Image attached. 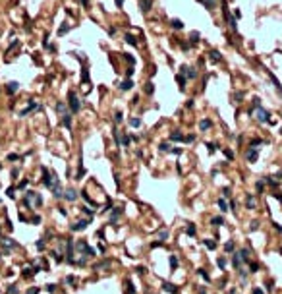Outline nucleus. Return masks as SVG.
Here are the masks:
<instances>
[{
	"label": "nucleus",
	"mask_w": 282,
	"mask_h": 294,
	"mask_svg": "<svg viewBox=\"0 0 282 294\" xmlns=\"http://www.w3.org/2000/svg\"><path fill=\"white\" fill-rule=\"evenodd\" d=\"M190 41H191V43H197V41H199V33H197V31H193V33L190 35Z\"/></svg>",
	"instance_id": "obj_34"
},
{
	"label": "nucleus",
	"mask_w": 282,
	"mask_h": 294,
	"mask_svg": "<svg viewBox=\"0 0 282 294\" xmlns=\"http://www.w3.org/2000/svg\"><path fill=\"white\" fill-rule=\"evenodd\" d=\"M158 236H161V242H164V240L168 238V230H161V234H158Z\"/></svg>",
	"instance_id": "obj_38"
},
{
	"label": "nucleus",
	"mask_w": 282,
	"mask_h": 294,
	"mask_svg": "<svg viewBox=\"0 0 282 294\" xmlns=\"http://www.w3.org/2000/svg\"><path fill=\"white\" fill-rule=\"evenodd\" d=\"M83 213L89 215V217H93V209H89V207H83Z\"/></svg>",
	"instance_id": "obj_50"
},
{
	"label": "nucleus",
	"mask_w": 282,
	"mask_h": 294,
	"mask_svg": "<svg viewBox=\"0 0 282 294\" xmlns=\"http://www.w3.org/2000/svg\"><path fill=\"white\" fill-rule=\"evenodd\" d=\"M120 215H122V209H120V207H116V211L112 213V217H110V224H116V221H118Z\"/></svg>",
	"instance_id": "obj_17"
},
{
	"label": "nucleus",
	"mask_w": 282,
	"mask_h": 294,
	"mask_svg": "<svg viewBox=\"0 0 282 294\" xmlns=\"http://www.w3.org/2000/svg\"><path fill=\"white\" fill-rule=\"evenodd\" d=\"M81 4H83V8H89V0H79Z\"/></svg>",
	"instance_id": "obj_58"
},
{
	"label": "nucleus",
	"mask_w": 282,
	"mask_h": 294,
	"mask_svg": "<svg viewBox=\"0 0 282 294\" xmlns=\"http://www.w3.org/2000/svg\"><path fill=\"white\" fill-rule=\"evenodd\" d=\"M131 87H134V81H131V78H128V80H124V81L120 83V89H122V91H130Z\"/></svg>",
	"instance_id": "obj_10"
},
{
	"label": "nucleus",
	"mask_w": 282,
	"mask_h": 294,
	"mask_svg": "<svg viewBox=\"0 0 282 294\" xmlns=\"http://www.w3.org/2000/svg\"><path fill=\"white\" fill-rule=\"evenodd\" d=\"M0 168H2V164H0Z\"/></svg>",
	"instance_id": "obj_60"
},
{
	"label": "nucleus",
	"mask_w": 282,
	"mask_h": 294,
	"mask_svg": "<svg viewBox=\"0 0 282 294\" xmlns=\"http://www.w3.org/2000/svg\"><path fill=\"white\" fill-rule=\"evenodd\" d=\"M209 58H211V62H220L222 60V56H220L218 51H211L209 52Z\"/></svg>",
	"instance_id": "obj_12"
},
{
	"label": "nucleus",
	"mask_w": 282,
	"mask_h": 294,
	"mask_svg": "<svg viewBox=\"0 0 282 294\" xmlns=\"http://www.w3.org/2000/svg\"><path fill=\"white\" fill-rule=\"evenodd\" d=\"M238 256H240V259H244V261H247V259H249V250H242V252L238 253Z\"/></svg>",
	"instance_id": "obj_24"
},
{
	"label": "nucleus",
	"mask_w": 282,
	"mask_h": 294,
	"mask_svg": "<svg viewBox=\"0 0 282 294\" xmlns=\"http://www.w3.org/2000/svg\"><path fill=\"white\" fill-rule=\"evenodd\" d=\"M207 147H209V151H211V153L218 149V145H217V143H207Z\"/></svg>",
	"instance_id": "obj_40"
},
{
	"label": "nucleus",
	"mask_w": 282,
	"mask_h": 294,
	"mask_svg": "<svg viewBox=\"0 0 282 294\" xmlns=\"http://www.w3.org/2000/svg\"><path fill=\"white\" fill-rule=\"evenodd\" d=\"M222 223H224L222 217H215V219H213V224H217V226H218V224H222Z\"/></svg>",
	"instance_id": "obj_39"
},
{
	"label": "nucleus",
	"mask_w": 282,
	"mask_h": 294,
	"mask_svg": "<svg viewBox=\"0 0 282 294\" xmlns=\"http://www.w3.org/2000/svg\"><path fill=\"white\" fill-rule=\"evenodd\" d=\"M122 120H124V116H122V112H116V114H114V122H116V124H120Z\"/></svg>",
	"instance_id": "obj_35"
},
{
	"label": "nucleus",
	"mask_w": 282,
	"mask_h": 294,
	"mask_svg": "<svg viewBox=\"0 0 282 294\" xmlns=\"http://www.w3.org/2000/svg\"><path fill=\"white\" fill-rule=\"evenodd\" d=\"M224 155H226V157H228V159H230V161H232V159H234V153H232V151H230V149H226V151H224Z\"/></svg>",
	"instance_id": "obj_48"
},
{
	"label": "nucleus",
	"mask_w": 282,
	"mask_h": 294,
	"mask_svg": "<svg viewBox=\"0 0 282 294\" xmlns=\"http://www.w3.org/2000/svg\"><path fill=\"white\" fill-rule=\"evenodd\" d=\"M224 16H226V19H228V25H230V27H232V31H238V23H236V18H234V16H230V14H228L226 6H224Z\"/></svg>",
	"instance_id": "obj_4"
},
{
	"label": "nucleus",
	"mask_w": 282,
	"mask_h": 294,
	"mask_svg": "<svg viewBox=\"0 0 282 294\" xmlns=\"http://www.w3.org/2000/svg\"><path fill=\"white\" fill-rule=\"evenodd\" d=\"M184 140H185V137L180 134V132H172V134H170V141H184Z\"/></svg>",
	"instance_id": "obj_16"
},
{
	"label": "nucleus",
	"mask_w": 282,
	"mask_h": 294,
	"mask_svg": "<svg viewBox=\"0 0 282 294\" xmlns=\"http://www.w3.org/2000/svg\"><path fill=\"white\" fill-rule=\"evenodd\" d=\"M182 74H185L188 78H195V75H197V72H195L193 68H188V66H184V68H182Z\"/></svg>",
	"instance_id": "obj_13"
},
{
	"label": "nucleus",
	"mask_w": 282,
	"mask_h": 294,
	"mask_svg": "<svg viewBox=\"0 0 282 294\" xmlns=\"http://www.w3.org/2000/svg\"><path fill=\"white\" fill-rule=\"evenodd\" d=\"M153 6V0H141L139 2V8H141V12H149Z\"/></svg>",
	"instance_id": "obj_11"
},
{
	"label": "nucleus",
	"mask_w": 282,
	"mask_h": 294,
	"mask_svg": "<svg viewBox=\"0 0 282 294\" xmlns=\"http://www.w3.org/2000/svg\"><path fill=\"white\" fill-rule=\"evenodd\" d=\"M205 242V246L209 248V250H215V248H217V242H215V240H203Z\"/></svg>",
	"instance_id": "obj_27"
},
{
	"label": "nucleus",
	"mask_w": 282,
	"mask_h": 294,
	"mask_svg": "<svg viewBox=\"0 0 282 294\" xmlns=\"http://www.w3.org/2000/svg\"><path fill=\"white\" fill-rule=\"evenodd\" d=\"M162 290H166V292H170V294L178 292V288H176L174 285H170V283H164V285H162Z\"/></svg>",
	"instance_id": "obj_15"
},
{
	"label": "nucleus",
	"mask_w": 282,
	"mask_h": 294,
	"mask_svg": "<svg viewBox=\"0 0 282 294\" xmlns=\"http://www.w3.org/2000/svg\"><path fill=\"white\" fill-rule=\"evenodd\" d=\"M197 2H201V4H203L205 8H209V10L215 8V0H197Z\"/></svg>",
	"instance_id": "obj_21"
},
{
	"label": "nucleus",
	"mask_w": 282,
	"mask_h": 294,
	"mask_svg": "<svg viewBox=\"0 0 282 294\" xmlns=\"http://www.w3.org/2000/svg\"><path fill=\"white\" fill-rule=\"evenodd\" d=\"M263 188H265V182H257V190L263 191Z\"/></svg>",
	"instance_id": "obj_56"
},
{
	"label": "nucleus",
	"mask_w": 282,
	"mask_h": 294,
	"mask_svg": "<svg viewBox=\"0 0 282 294\" xmlns=\"http://www.w3.org/2000/svg\"><path fill=\"white\" fill-rule=\"evenodd\" d=\"M70 107V110H72V114H77L79 110H81V101H79L77 93H75L74 89L72 91H68V103H66Z\"/></svg>",
	"instance_id": "obj_1"
},
{
	"label": "nucleus",
	"mask_w": 282,
	"mask_h": 294,
	"mask_svg": "<svg viewBox=\"0 0 282 294\" xmlns=\"http://www.w3.org/2000/svg\"><path fill=\"white\" fill-rule=\"evenodd\" d=\"M170 25H172L174 29H184V23H182L180 19H172V21H170Z\"/></svg>",
	"instance_id": "obj_22"
},
{
	"label": "nucleus",
	"mask_w": 282,
	"mask_h": 294,
	"mask_svg": "<svg viewBox=\"0 0 282 294\" xmlns=\"http://www.w3.org/2000/svg\"><path fill=\"white\" fill-rule=\"evenodd\" d=\"M224 248H226V252H232V250H234V242H226Z\"/></svg>",
	"instance_id": "obj_42"
},
{
	"label": "nucleus",
	"mask_w": 282,
	"mask_h": 294,
	"mask_svg": "<svg viewBox=\"0 0 282 294\" xmlns=\"http://www.w3.org/2000/svg\"><path fill=\"white\" fill-rule=\"evenodd\" d=\"M56 110L60 112V114H64V112H68V105H66L64 101H58V103H56Z\"/></svg>",
	"instance_id": "obj_14"
},
{
	"label": "nucleus",
	"mask_w": 282,
	"mask_h": 294,
	"mask_svg": "<svg viewBox=\"0 0 282 294\" xmlns=\"http://www.w3.org/2000/svg\"><path fill=\"white\" fill-rule=\"evenodd\" d=\"M124 58L130 62V64H134V62H135V58H134V56H130V54H124Z\"/></svg>",
	"instance_id": "obj_47"
},
{
	"label": "nucleus",
	"mask_w": 282,
	"mask_h": 294,
	"mask_svg": "<svg viewBox=\"0 0 282 294\" xmlns=\"http://www.w3.org/2000/svg\"><path fill=\"white\" fill-rule=\"evenodd\" d=\"M43 47H45V48H48V47H50V43H48V37H45V39H43Z\"/></svg>",
	"instance_id": "obj_51"
},
{
	"label": "nucleus",
	"mask_w": 282,
	"mask_h": 294,
	"mask_svg": "<svg viewBox=\"0 0 282 294\" xmlns=\"http://www.w3.org/2000/svg\"><path fill=\"white\" fill-rule=\"evenodd\" d=\"M176 80H178V83H180V87H185V78H184V75H176Z\"/></svg>",
	"instance_id": "obj_33"
},
{
	"label": "nucleus",
	"mask_w": 282,
	"mask_h": 294,
	"mask_svg": "<svg viewBox=\"0 0 282 294\" xmlns=\"http://www.w3.org/2000/svg\"><path fill=\"white\" fill-rule=\"evenodd\" d=\"M185 232H188V236H193V234H195V224H188Z\"/></svg>",
	"instance_id": "obj_30"
},
{
	"label": "nucleus",
	"mask_w": 282,
	"mask_h": 294,
	"mask_svg": "<svg viewBox=\"0 0 282 294\" xmlns=\"http://www.w3.org/2000/svg\"><path fill=\"white\" fill-rule=\"evenodd\" d=\"M126 75H128V78H131V75H134V68H128V70H126Z\"/></svg>",
	"instance_id": "obj_54"
},
{
	"label": "nucleus",
	"mask_w": 282,
	"mask_h": 294,
	"mask_svg": "<svg viewBox=\"0 0 282 294\" xmlns=\"http://www.w3.org/2000/svg\"><path fill=\"white\" fill-rule=\"evenodd\" d=\"M116 6H118V8H122V6H124V0H116Z\"/></svg>",
	"instance_id": "obj_59"
},
{
	"label": "nucleus",
	"mask_w": 282,
	"mask_h": 294,
	"mask_svg": "<svg viewBox=\"0 0 282 294\" xmlns=\"http://www.w3.org/2000/svg\"><path fill=\"white\" fill-rule=\"evenodd\" d=\"M27 184H29V180H21V182L18 184V190H25V188H27Z\"/></svg>",
	"instance_id": "obj_36"
},
{
	"label": "nucleus",
	"mask_w": 282,
	"mask_h": 294,
	"mask_svg": "<svg viewBox=\"0 0 282 294\" xmlns=\"http://www.w3.org/2000/svg\"><path fill=\"white\" fill-rule=\"evenodd\" d=\"M130 126L139 128V126H141V118H130Z\"/></svg>",
	"instance_id": "obj_25"
},
{
	"label": "nucleus",
	"mask_w": 282,
	"mask_h": 294,
	"mask_svg": "<svg viewBox=\"0 0 282 294\" xmlns=\"http://www.w3.org/2000/svg\"><path fill=\"white\" fill-rule=\"evenodd\" d=\"M232 263H234V267H238V265H240V257H238V253H236L234 257H232Z\"/></svg>",
	"instance_id": "obj_43"
},
{
	"label": "nucleus",
	"mask_w": 282,
	"mask_h": 294,
	"mask_svg": "<svg viewBox=\"0 0 282 294\" xmlns=\"http://www.w3.org/2000/svg\"><path fill=\"white\" fill-rule=\"evenodd\" d=\"M245 201H247V207H249V209H255V199H253V196H247V197H245Z\"/></svg>",
	"instance_id": "obj_26"
},
{
	"label": "nucleus",
	"mask_w": 282,
	"mask_h": 294,
	"mask_svg": "<svg viewBox=\"0 0 282 294\" xmlns=\"http://www.w3.org/2000/svg\"><path fill=\"white\" fill-rule=\"evenodd\" d=\"M87 224H89V219H83V221H79V223L72 224V226H70V230H72V232H77V230H85V229H87Z\"/></svg>",
	"instance_id": "obj_3"
},
{
	"label": "nucleus",
	"mask_w": 282,
	"mask_h": 294,
	"mask_svg": "<svg viewBox=\"0 0 282 294\" xmlns=\"http://www.w3.org/2000/svg\"><path fill=\"white\" fill-rule=\"evenodd\" d=\"M158 149L166 153V151H170V149H172V147H170V143H161V145H158Z\"/></svg>",
	"instance_id": "obj_32"
},
{
	"label": "nucleus",
	"mask_w": 282,
	"mask_h": 294,
	"mask_svg": "<svg viewBox=\"0 0 282 294\" xmlns=\"http://www.w3.org/2000/svg\"><path fill=\"white\" fill-rule=\"evenodd\" d=\"M62 126L64 128H72V112H64V114H62Z\"/></svg>",
	"instance_id": "obj_7"
},
{
	"label": "nucleus",
	"mask_w": 282,
	"mask_h": 294,
	"mask_svg": "<svg viewBox=\"0 0 282 294\" xmlns=\"http://www.w3.org/2000/svg\"><path fill=\"white\" fill-rule=\"evenodd\" d=\"M269 116H271V114H269V112L265 110V108H261V107H257V108H255V118H257L259 122H269V120H271Z\"/></svg>",
	"instance_id": "obj_2"
},
{
	"label": "nucleus",
	"mask_w": 282,
	"mask_h": 294,
	"mask_svg": "<svg viewBox=\"0 0 282 294\" xmlns=\"http://www.w3.org/2000/svg\"><path fill=\"white\" fill-rule=\"evenodd\" d=\"M14 191H16V188H8V190H6V194H8V197H14V196H16Z\"/></svg>",
	"instance_id": "obj_44"
},
{
	"label": "nucleus",
	"mask_w": 282,
	"mask_h": 294,
	"mask_svg": "<svg viewBox=\"0 0 282 294\" xmlns=\"http://www.w3.org/2000/svg\"><path fill=\"white\" fill-rule=\"evenodd\" d=\"M211 126H213V122L209 120V118H205V120H201V122H199V128H201V130H209Z\"/></svg>",
	"instance_id": "obj_18"
},
{
	"label": "nucleus",
	"mask_w": 282,
	"mask_h": 294,
	"mask_svg": "<svg viewBox=\"0 0 282 294\" xmlns=\"http://www.w3.org/2000/svg\"><path fill=\"white\" fill-rule=\"evenodd\" d=\"M81 81H85V83L89 81V70L87 68H83V72H81Z\"/></svg>",
	"instance_id": "obj_28"
},
{
	"label": "nucleus",
	"mask_w": 282,
	"mask_h": 294,
	"mask_svg": "<svg viewBox=\"0 0 282 294\" xmlns=\"http://www.w3.org/2000/svg\"><path fill=\"white\" fill-rule=\"evenodd\" d=\"M18 89H19V83H18V81H10V83H6V93L14 95V93H18Z\"/></svg>",
	"instance_id": "obj_6"
},
{
	"label": "nucleus",
	"mask_w": 282,
	"mask_h": 294,
	"mask_svg": "<svg viewBox=\"0 0 282 294\" xmlns=\"http://www.w3.org/2000/svg\"><path fill=\"white\" fill-rule=\"evenodd\" d=\"M62 196H64L68 201H75V199H77V194H75V190H72V188H68V190H66Z\"/></svg>",
	"instance_id": "obj_8"
},
{
	"label": "nucleus",
	"mask_w": 282,
	"mask_h": 294,
	"mask_svg": "<svg viewBox=\"0 0 282 294\" xmlns=\"http://www.w3.org/2000/svg\"><path fill=\"white\" fill-rule=\"evenodd\" d=\"M128 292H130V294H134V292H135V290H134V285H131V283H128Z\"/></svg>",
	"instance_id": "obj_55"
},
{
	"label": "nucleus",
	"mask_w": 282,
	"mask_h": 294,
	"mask_svg": "<svg viewBox=\"0 0 282 294\" xmlns=\"http://www.w3.org/2000/svg\"><path fill=\"white\" fill-rule=\"evenodd\" d=\"M145 91H147V93L151 95V93H153V83H147V87H145Z\"/></svg>",
	"instance_id": "obj_53"
},
{
	"label": "nucleus",
	"mask_w": 282,
	"mask_h": 294,
	"mask_svg": "<svg viewBox=\"0 0 282 294\" xmlns=\"http://www.w3.org/2000/svg\"><path fill=\"white\" fill-rule=\"evenodd\" d=\"M245 159L249 161V163H255V161H257V149H255V147H249V149L245 151Z\"/></svg>",
	"instance_id": "obj_5"
},
{
	"label": "nucleus",
	"mask_w": 282,
	"mask_h": 294,
	"mask_svg": "<svg viewBox=\"0 0 282 294\" xmlns=\"http://www.w3.org/2000/svg\"><path fill=\"white\" fill-rule=\"evenodd\" d=\"M31 110H39V105L37 103H33V101H29V107L27 108H23L21 112H19V116H25L27 112H31Z\"/></svg>",
	"instance_id": "obj_9"
},
{
	"label": "nucleus",
	"mask_w": 282,
	"mask_h": 294,
	"mask_svg": "<svg viewBox=\"0 0 282 294\" xmlns=\"http://www.w3.org/2000/svg\"><path fill=\"white\" fill-rule=\"evenodd\" d=\"M8 161H19V155H16V153H10V155H8Z\"/></svg>",
	"instance_id": "obj_41"
},
{
	"label": "nucleus",
	"mask_w": 282,
	"mask_h": 294,
	"mask_svg": "<svg viewBox=\"0 0 282 294\" xmlns=\"http://www.w3.org/2000/svg\"><path fill=\"white\" fill-rule=\"evenodd\" d=\"M126 43H130V45H134V47H135V45H137V39H135L134 37V35H130V33H128V35H126Z\"/></svg>",
	"instance_id": "obj_23"
},
{
	"label": "nucleus",
	"mask_w": 282,
	"mask_h": 294,
	"mask_svg": "<svg viewBox=\"0 0 282 294\" xmlns=\"http://www.w3.org/2000/svg\"><path fill=\"white\" fill-rule=\"evenodd\" d=\"M269 75H271V80H273V83H274V87H276V91H278V93L282 95V85H280V81H278L276 78H274V75L271 74V72H269Z\"/></svg>",
	"instance_id": "obj_19"
},
{
	"label": "nucleus",
	"mask_w": 282,
	"mask_h": 294,
	"mask_svg": "<svg viewBox=\"0 0 282 294\" xmlns=\"http://www.w3.org/2000/svg\"><path fill=\"white\" fill-rule=\"evenodd\" d=\"M8 294H18V286H14V285H12V286L8 288Z\"/></svg>",
	"instance_id": "obj_46"
},
{
	"label": "nucleus",
	"mask_w": 282,
	"mask_h": 294,
	"mask_svg": "<svg viewBox=\"0 0 282 294\" xmlns=\"http://www.w3.org/2000/svg\"><path fill=\"white\" fill-rule=\"evenodd\" d=\"M218 207H220V211H228V205H226V201H224V197L218 199Z\"/></svg>",
	"instance_id": "obj_31"
},
{
	"label": "nucleus",
	"mask_w": 282,
	"mask_h": 294,
	"mask_svg": "<svg viewBox=\"0 0 282 294\" xmlns=\"http://www.w3.org/2000/svg\"><path fill=\"white\" fill-rule=\"evenodd\" d=\"M35 246H37V250H45V242H43V240H39Z\"/></svg>",
	"instance_id": "obj_49"
},
{
	"label": "nucleus",
	"mask_w": 282,
	"mask_h": 294,
	"mask_svg": "<svg viewBox=\"0 0 282 294\" xmlns=\"http://www.w3.org/2000/svg\"><path fill=\"white\" fill-rule=\"evenodd\" d=\"M197 273H199V275H201V277H203L205 280H209V275H207V273H205V269H199Z\"/></svg>",
	"instance_id": "obj_45"
},
{
	"label": "nucleus",
	"mask_w": 282,
	"mask_h": 294,
	"mask_svg": "<svg viewBox=\"0 0 282 294\" xmlns=\"http://www.w3.org/2000/svg\"><path fill=\"white\" fill-rule=\"evenodd\" d=\"M85 176V168L83 167H79V170H77V174H75V180H81V178Z\"/></svg>",
	"instance_id": "obj_29"
},
{
	"label": "nucleus",
	"mask_w": 282,
	"mask_h": 294,
	"mask_svg": "<svg viewBox=\"0 0 282 294\" xmlns=\"http://www.w3.org/2000/svg\"><path fill=\"white\" fill-rule=\"evenodd\" d=\"M170 267H172V269H176V267H178V259H176L174 256H170Z\"/></svg>",
	"instance_id": "obj_37"
},
{
	"label": "nucleus",
	"mask_w": 282,
	"mask_h": 294,
	"mask_svg": "<svg viewBox=\"0 0 282 294\" xmlns=\"http://www.w3.org/2000/svg\"><path fill=\"white\" fill-rule=\"evenodd\" d=\"M68 31H70V25H68V23H62L60 27H58V35H60V37H64Z\"/></svg>",
	"instance_id": "obj_20"
},
{
	"label": "nucleus",
	"mask_w": 282,
	"mask_h": 294,
	"mask_svg": "<svg viewBox=\"0 0 282 294\" xmlns=\"http://www.w3.org/2000/svg\"><path fill=\"white\" fill-rule=\"evenodd\" d=\"M31 223H35V224H39V223H41V217H33V219H31Z\"/></svg>",
	"instance_id": "obj_57"
},
{
	"label": "nucleus",
	"mask_w": 282,
	"mask_h": 294,
	"mask_svg": "<svg viewBox=\"0 0 282 294\" xmlns=\"http://www.w3.org/2000/svg\"><path fill=\"white\" fill-rule=\"evenodd\" d=\"M46 290H48V292H54V290H56V285H46Z\"/></svg>",
	"instance_id": "obj_52"
}]
</instances>
